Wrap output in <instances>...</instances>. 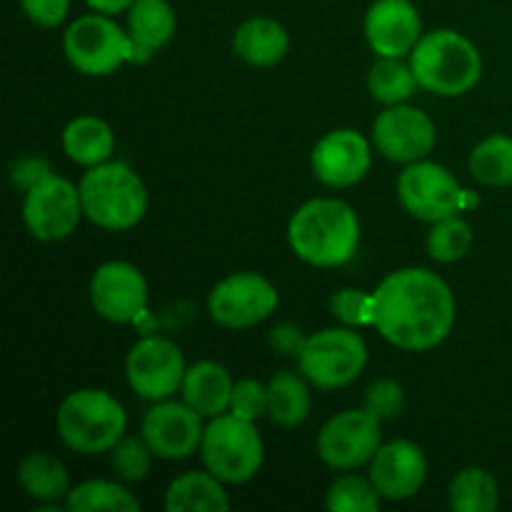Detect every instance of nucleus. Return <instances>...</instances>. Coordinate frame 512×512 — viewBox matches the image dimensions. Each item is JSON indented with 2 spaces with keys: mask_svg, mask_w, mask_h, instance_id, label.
Returning a JSON list of instances; mask_svg holds the SVG:
<instances>
[{
  "mask_svg": "<svg viewBox=\"0 0 512 512\" xmlns=\"http://www.w3.org/2000/svg\"><path fill=\"white\" fill-rule=\"evenodd\" d=\"M365 365H368V345L363 335L348 325L313 333L298 358L300 373L320 390H338L355 383Z\"/></svg>",
  "mask_w": 512,
  "mask_h": 512,
  "instance_id": "8",
  "label": "nucleus"
},
{
  "mask_svg": "<svg viewBox=\"0 0 512 512\" xmlns=\"http://www.w3.org/2000/svg\"><path fill=\"white\" fill-rule=\"evenodd\" d=\"M18 483L25 495L38 500L40 505H58L68 498L70 478L63 460L53 453L35 450L28 453L18 465Z\"/></svg>",
  "mask_w": 512,
  "mask_h": 512,
  "instance_id": "24",
  "label": "nucleus"
},
{
  "mask_svg": "<svg viewBox=\"0 0 512 512\" xmlns=\"http://www.w3.org/2000/svg\"><path fill=\"white\" fill-rule=\"evenodd\" d=\"M153 458L155 453L145 443L143 435H123L110 450V468L123 483H140V480L148 478Z\"/></svg>",
  "mask_w": 512,
  "mask_h": 512,
  "instance_id": "33",
  "label": "nucleus"
},
{
  "mask_svg": "<svg viewBox=\"0 0 512 512\" xmlns=\"http://www.w3.org/2000/svg\"><path fill=\"white\" fill-rule=\"evenodd\" d=\"M25 18L38 28H58L70 13V0H18Z\"/></svg>",
  "mask_w": 512,
  "mask_h": 512,
  "instance_id": "37",
  "label": "nucleus"
},
{
  "mask_svg": "<svg viewBox=\"0 0 512 512\" xmlns=\"http://www.w3.org/2000/svg\"><path fill=\"white\" fill-rule=\"evenodd\" d=\"M468 190L460 188L455 175L448 168L430 160L405 165L398 178V200L413 218L423 223L460 215L468 205Z\"/></svg>",
  "mask_w": 512,
  "mask_h": 512,
  "instance_id": "9",
  "label": "nucleus"
},
{
  "mask_svg": "<svg viewBox=\"0 0 512 512\" xmlns=\"http://www.w3.org/2000/svg\"><path fill=\"white\" fill-rule=\"evenodd\" d=\"M373 300V328L400 350L435 348L455 325L453 290L428 268L393 270L373 290Z\"/></svg>",
  "mask_w": 512,
  "mask_h": 512,
  "instance_id": "1",
  "label": "nucleus"
},
{
  "mask_svg": "<svg viewBox=\"0 0 512 512\" xmlns=\"http://www.w3.org/2000/svg\"><path fill=\"white\" fill-rule=\"evenodd\" d=\"M128 428V413L115 395L80 388L65 395L55 413V430L65 448L80 455L110 453Z\"/></svg>",
  "mask_w": 512,
  "mask_h": 512,
  "instance_id": "4",
  "label": "nucleus"
},
{
  "mask_svg": "<svg viewBox=\"0 0 512 512\" xmlns=\"http://www.w3.org/2000/svg\"><path fill=\"white\" fill-rule=\"evenodd\" d=\"M135 0H85L90 10L103 15H118V13H128V8L133 5Z\"/></svg>",
  "mask_w": 512,
  "mask_h": 512,
  "instance_id": "40",
  "label": "nucleus"
},
{
  "mask_svg": "<svg viewBox=\"0 0 512 512\" xmlns=\"http://www.w3.org/2000/svg\"><path fill=\"white\" fill-rule=\"evenodd\" d=\"M363 28L378 58H405L423 38V18L413 0H373Z\"/></svg>",
  "mask_w": 512,
  "mask_h": 512,
  "instance_id": "19",
  "label": "nucleus"
},
{
  "mask_svg": "<svg viewBox=\"0 0 512 512\" xmlns=\"http://www.w3.org/2000/svg\"><path fill=\"white\" fill-rule=\"evenodd\" d=\"M470 173L488 188L512 185V135L493 133L480 140L470 153Z\"/></svg>",
  "mask_w": 512,
  "mask_h": 512,
  "instance_id": "28",
  "label": "nucleus"
},
{
  "mask_svg": "<svg viewBox=\"0 0 512 512\" xmlns=\"http://www.w3.org/2000/svg\"><path fill=\"white\" fill-rule=\"evenodd\" d=\"M165 510L170 512H225L230 498L225 483L208 470L178 475L165 490Z\"/></svg>",
  "mask_w": 512,
  "mask_h": 512,
  "instance_id": "23",
  "label": "nucleus"
},
{
  "mask_svg": "<svg viewBox=\"0 0 512 512\" xmlns=\"http://www.w3.org/2000/svg\"><path fill=\"white\" fill-rule=\"evenodd\" d=\"M280 295L260 273H230L220 280L208 298V313L215 325L228 330L255 328L278 310Z\"/></svg>",
  "mask_w": 512,
  "mask_h": 512,
  "instance_id": "10",
  "label": "nucleus"
},
{
  "mask_svg": "<svg viewBox=\"0 0 512 512\" xmlns=\"http://www.w3.org/2000/svg\"><path fill=\"white\" fill-rule=\"evenodd\" d=\"M410 65L420 88L440 98L470 93L483 78L480 50L473 40L450 28L423 33L410 53Z\"/></svg>",
  "mask_w": 512,
  "mask_h": 512,
  "instance_id": "3",
  "label": "nucleus"
},
{
  "mask_svg": "<svg viewBox=\"0 0 512 512\" xmlns=\"http://www.w3.org/2000/svg\"><path fill=\"white\" fill-rule=\"evenodd\" d=\"M83 215L80 188L55 173L25 193L23 223L40 243H58L70 238Z\"/></svg>",
  "mask_w": 512,
  "mask_h": 512,
  "instance_id": "12",
  "label": "nucleus"
},
{
  "mask_svg": "<svg viewBox=\"0 0 512 512\" xmlns=\"http://www.w3.org/2000/svg\"><path fill=\"white\" fill-rule=\"evenodd\" d=\"M85 218L103 230H130L148 213V188L125 163H100L80 180Z\"/></svg>",
  "mask_w": 512,
  "mask_h": 512,
  "instance_id": "5",
  "label": "nucleus"
},
{
  "mask_svg": "<svg viewBox=\"0 0 512 512\" xmlns=\"http://www.w3.org/2000/svg\"><path fill=\"white\" fill-rule=\"evenodd\" d=\"M363 408L370 415L385 423V420H395L405 410V390L398 380L380 378L368 385L363 398Z\"/></svg>",
  "mask_w": 512,
  "mask_h": 512,
  "instance_id": "35",
  "label": "nucleus"
},
{
  "mask_svg": "<svg viewBox=\"0 0 512 512\" xmlns=\"http://www.w3.org/2000/svg\"><path fill=\"white\" fill-rule=\"evenodd\" d=\"M228 413L250 420V423L268 418V385L255 378L238 380L233 388V400H230Z\"/></svg>",
  "mask_w": 512,
  "mask_h": 512,
  "instance_id": "36",
  "label": "nucleus"
},
{
  "mask_svg": "<svg viewBox=\"0 0 512 512\" xmlns=\"http://www.w3.org/2000/svg\"><path fill=\"white\" fill-rule=\"evenodd\" d=\"M448 503L455 512H493L500 505L498 480L478 465L463 468L450 480Z\"/></svg>",
  "mask_w": 512,
  "mask_h": 512,
  "instance_id": "27",
  "label": "nucleus"
},
{
  "mask_svg": "<svg viewBox=\"0 0 512 512\" xmlns=\"http://www.w3.org/2000/svg\"><path fill=\"white\" fill-rule=\"evenodd\" d=\"M65 510L135 512L140 510V500L125 485L113 483V480H85V483L70 488L68 498H65Z\"/></svg>",
  "mask_w": 512,
  "mask_h": 512,
  "instance_id": "30",
  "label": "nucleus"
},
{
  "mask_svg": "<svg viewBox=\"0 0 512 512\" xmlns=\"http://www.w3.org/2000/svg\"><path fill=\"white\" fill-rule=\"evenodd\" d=\"M435 123L415 105H388L373 123V145L393 163H418L435 148Z\"/></svg>",
  "mask_w": 512,
  "mask_h": 512,
  "instance_id": "14",
  "label": "nucleus"
},
{
  "mask_svg": "<svg viewBox=\"0 0 512 512\" xmlns=\"http://www.w3.org/2000/svg\"><path fill=\"white\" fill-rule=\"evenodd\" d=\"M373 293L360 288H340L330 298V313L340 325L348 328H368L373 325Z\"/></svg>",
  "mask_w": 512,
  "mask_h": 512,
  "instance_id": "34",
  "label": "nucleus"
},
{
  "mask_svg": "<svg viewBox=\"0 0 512 512\" xmlns=\"http://www.w3.org/2000/svg\"><path fill=\"white\" fill-rule=\"evenodd\" d=\"M90 305L108 323H135L148 308V280L133 263H103L90 278Z\"/></svg>",
  "mask_w": 512,
  "mask_h": 512,
  "instance_id": "15",
  "label": "nucleus"
},
{
  "mask_svg": "<svg viewBox=\"0 0 512 512\" xmlns=\"http://www.w3.org/2000/svg\"><path fill=\"white\" fill-rule=\"evenodd\" d=\"M290 250L315 268L350 263L360 245L358 213L338 198H313L288 223Z\"/></svg>",
  "mask_w": 512,
  "mask_h": 512,
  "instance_id": "2",
  "label": "nucleus"
},
{
  "mask_svg": "<svg viewBox=\"0 0 512 512\" xmlns=\"http://www.w3.org/2000/svg\"><path fill=\"white\" fill-rule=\"evenodd\" d=\"M308 338L310 335H305L298 325L280 323L268 333V345L273 348V353L298 360L300 353H303L305 343H308Z\"/></svg>",
  "mask_w": 512,
  "mask_h": 512,
  "instance_id": "39",
  "label": "nucleus"
},
{
  "mask_svg": "<svg viewBox=\"0 0 512 512\" xmlns=\"http://www.w3.org/2000/svg\"><path fill=\"white\" fill-rule=\"evenodd\" d=\"M370 165H373L370 143L353 128L330 130L310 153L313 175L328 188H353L368 175Z\"/></svg>",
  "mask_w": 512,
  "mask_h": 512,
  "instance_id": "17",
  "label": "nucleus"
},
{
  "mask_svg": "<svg viewBox=\"0 0 512 512\" xmlns=\"http://www.w3.org/2000/svg\"><path fill=\"white\" fill-rule=\"evenodd\" d=\"M420 88L418 78L413 73L410 60L405 63L403 58H378V63L368 73V90L373 100L388 105L408 103Z\"/></svg>",
  "mask_w": 512,
  "mask_h": 512,
  "instance_id": "29",
  "label": "nucleus"
},
{
  "mask_svg": "<svg viewBox=\"0 0 512 512\" xmlns=\"http://www.w3.org/2000/svg\"><path fill=\"white\" fill-rule=\"evenodd\" d=\"M60 140H63L65 155L83 168L108 163L115 150L113 128L95 115H78L70 120Z\"/></svg>",
  "mask_w": 512,
  "mask_h": 512,
  "instance_id": "25",
  "label": "nucleus"
},
{
  "mask_svg": "<svg viewBox=\"0 0 512 512\" xmlns=\"http://www.w3.org/2000/svg\"><path fill=\"white\" fill-rule=\"evenodd\" d=\"M63 53L78 73L90 78L113 75L120 65L133 63V43L128 30L113 15L88 13L75 18L63 33Z\"/></svg>",
  "mask_w": 512,
  "mask_h": 512,
  "instance_id": "7",
  "label": "nucleus"
},
{
  "mask_svg": "<svg viewBox=\"0 0 512 512\" xmlns=\"http://www.w3.org/2000/svg\"><path fill=\"white\" fill-rule=\"evenodd\" d=\"M380 420L370 415L365 408L343 410L333 415L328 423L320 428L318 435V455L328 468L333 470H358L360 465H368L378 448L380 440Z\"/></svg>",
  "mask_w": 512,
  "mask_h": 512,
  "instance_id": "13",
  "label": "nucleus"
},
{
  "mask_svg": "<svg viewBox=\"0 0 512 512\" xmlns=\"http://www.w3.org/2000/svg\"><path fill=\"white\" fill-rule=\"evenodd\" d=\"M48 175H53L48 160L35 158V155H20L13 163V168H10V183L18 190H23V193H28L30 188H35Z\"/></svg>",
  "mask_w": 512,
  "mask_h": 512,
  "instance_id": "38",
  "label": "nucleus"
},
{
  "mask_svg": "<svg viewBox=\"0 0 512 512\" xmlns=\"http://www.w3.org/2000/svg\"><path fill=\"white\" fill-rule=\"evenodd\" d=\"M370 480L378 488L380 498L390 503H403L415 498L428 480V458L413 440H390L378 448L370 460Z\"/></svg>",
  "mask_w": 512,
  "mask_h": 512,
  "instance_id": "18",
  "label": "nucleus"
},
{
  "mask_svg": "<svg viewBox=\"0 0 512 512\" xmlns=\"http://www.w3.org/2000/svg\"><path fill=\"white\" fill-rule=\"evenodd\" d=\"M233 378L228 370L213 360H200L188 365L183 385H180V398L200 413L203 418H218L228 413L230 400H233Z\"/></svg>",
  "mask_w": 512,
  "mask_h": 512,
  "instance_id": "21",
  "label": "nucleus"
},
{
  "mask_svg": "<svg viewBox=\"0 0 512 512\" xmlns=\"http://www.w3.org/2000/svg\"><path fill=\"white\" fill-rule=\"evenodd\" d=\"M183 350L168 338L148 335L140 338L125 358V378L138 398L158 403L180 393L185 378Z\"/></svg>",
  "mask_w": 512,
  "mask_h": 512,
  "instance_id": "11",
  "label": "nucleus"
},
{
  "mask_svg": "<svg viewBox=\"0 0 512 512\" xmlns=\"http://www.w3.org/2000/svg\"><path fill=\"white\" fill-rule=\"evenodd\" d=\"M425 245H428V253L435 263H458L468 255L470 245H473V228L460 215H450V218L433 223Z\"/></svg>",
  "mask_w": 512,
  "mask_h": 512,
  "instance_id": "31",
  "label": "nucleus"
},
{
  "mask_svg": "<svg viewBox=\"0 0 512 512\" xmlns=\"http://www.w3.org/2000/svg\"><path fill=\"white\" fill-rule=\"evenodd\" d=\"M125 30L133 43V63H148L175 38L178 15L168 0H135Z\"/></svg>",
  "mask_w": 512,
  "mask_h": 512,
  "instance_id": "20",
  "label": "nucleus"
},
{
  "mask_svg": "<svg viewBox=\"0 0 512 512\" xmlns=\"http://www.w3.org/2000/svg\"><path fill=\"white\" fill-rule=\"evenodd\" d=\"M200 460L208 473L225 485H243L260 473L265 460V445L258 428L250 420L233 413L210 418L205 425Z\"/></svg>",
  "mask_w": 512,
  "mask_h": 512,
  "instance_id": "6",
  "label": "nucleus"
},
{
  "mask_svg": "<svg viewBox=\"0 0 512 512\" xmlns=\"http://www.w3.org/2000/svg\"><path fill=\"white\" fill-rule=\"evenodd\" d=\"M290 35L275 18H248L233 35V53L253 68H273L288 55Z\"/></svg>",
  "mask_w": 512,
  "mask_h": 512,
  "instance_id": "22",
  "label": "nucleus"
},
{
  "mask_svg": "<svg viewBox=\"0 0 512 512\" xmlns=\"http://www.w3.org/2000/svg\"><path fill=\"white\" fill-rule=\"evenodd\" d=\"M268 420L280 428H298L308 420L313 398L310 380L303 373L280 370L268 380Z\"/></svg>",
  "mask_w": 512,
  "mask_h": 512,
  "instance_id": "26",
  "label": "nucleus"
},
{
  "mask_svg": "<svg viewBox=\"0 0 512 512\" xmlns=\"http://www.w3.org/2000/svg\"><path fill=\"white\" fill-rule=\"evenodd\" d=\"M203 433V415L195 413L183 398L153 403L140 428V435L160 460H185L195 455L203 443Z\"/></svg>",
  "mask_w": 512,
  "mask_h": 512,
  "instance_id": "16",
  "label": "nucleus"
},
{
  "mask_svg": "<svg viewBox=\"0 0 512 512\" xmlns=\"http://www.w3.org/2000/svg\"><path fill=\"white\" fill-rule=\"evenodd\" d=\"M380 493L373 480L363 475H340L325 493V508L333 512H375L380 508Z\"/></svg>",
  "mask_w": 512,
  "mask_h": 512,
  "instance_id": "32",
  "label": "nucleus"
}]
</instances>
